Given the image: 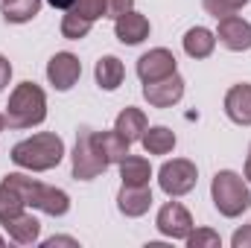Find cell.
Masks as SVG:
<instances>
[{
	"label": "cell",
	"instance_id": "obj_1",
	"mask_svg": "<svg viewBox=\"0 0 251 248\" xmlns=\"http://www.w3.org/2000/svg\"><path fill=\"white\" fill-rule=\"evenodd\" d=\"M62 158H64V140L53 131H38V134L12 146V161L24 170H32V173H47V170L59 167Z\"/></svg>",
	"mask_w": 251,
	"mask_h": 248
},
{
	"label": "cell",
	"instance_id": "obj_2",
	"mask_svg": "<svg viewBox=\"0 0 251 248\" xmlns=\"http://www.w3.org/2000/svg\"><path fill=\"white\" fill-rule=\"evenodd\" d=\"M47 120V94L35 82H21L9 94L6 125L9 128H32Z\"/></svg>",
	"mask_w": 251,
	"mask_h": 248
},
{
	"label": "cell",
	"instance_id": "obj_3",
	"mask_svg": "<svg viewBox=\"0 0 251 248\" xmlns=\"http://www.w3.org/2000/svg\"><path fill=\"white\" fill-rule=\"evenodd\" d=\"M210 198L216 204V210L228 219H237L240 213H246L251 207V190L243 175H237L234 170H219L210 181Z\"/></svg>",
	"mask_w": 251,
	"mask_h": 248
},
{
	"label": "cell",
	"instance_id": "obj_4",
	"mask_svg": "<svg viewBox=\"0 0 251 248\" xmlns=\"http://www.w3.org/2000/svg\"><path fill=\"white\" fill-rule=\"evenodd\" d=\"M70 158H73V178L76 181H91L108 170V161L97 146V131L88 125H82L76 131V146H73Z\"/></svg>",
	"mask_w": 251,
	"mask_h": 248
},
{
	"label": "cell",
	"instance_id": "obj_5",
	"mask_svg": "<svg viewBox=\"0 0 251 248\" xmlns=\"http://www.w3.org/2000/svg\"><path fill=\"white\" fill-rule=\"evenodd\" d=\"M199 181V170L196 164L187 158H173L167 161L161 170H158V184L161 190L170 196V198H178V196H187L190 190Z\"/></svg>",
	"mask_w": 251,
	"mask_h": 248
},
{
	"label": "cell",
	"instance_id": "obj_6",
	"mask_svg": "<svg viewBox=\"0 0 251 248\" xmlns=\"http://www.w3.org/2000/svg\"><path fill=\"white\" fill-rule=\"evenodd\" d=\"M158 231L170 240H187V234L196 228L193 225V216L181 201H167L161 210H158V219H155Z\"/></svg>",
	"mask_w": 251,
	"mask_h": 248
},
{
	"label": "cell",
	"instance_id": "obj_7",
	"mask_svg": "<svg viewBox=\"0 0 251 248\" xmlns=\"http://www.w3.org/2000/svg\"><path fill=\"white\" fill-rule=\"evenodd\" d=\"M143 97L152 108H173L184 97V79L178 73H173L158 82H143Z\"/></svg>",
	"mask_w": 251,
	"mask_h": 248
},
{
	"label": "cell",
	"instance_id": "obj_8",
	"mask_svg": "<svg viewBox=\"0 0 251 248\" xmlns=\"http://www.w3.org/2000/svg\"><path fill=\"white\" fill-rule=\"evenodd\" d=\"M216 38H219L222 47H228L231 53L251 50V24L246 18H240V15H225V18H219Z\"/></svg>",
	"mask_w": 251,
	"mask_h": 248
},
{
	"label": "cell",
	"instance_id": "obj_9",
	"mask_svg": "<svg viewBox=\"0 0 251 248\" xmlns=\"http://www.w3.org/2000/svg\"><path fill=\"white\" fill-rule=\"evenodd\" d=\"M82 76V62L73 53H56L47 62V79L56 91H70Z\"/></svg>",
	"mask_w": 251,
	"mask_h": 248
},
{
	"label": "cell",
	"instance_id": "obj_10",
	"mask_svg": "<svg viewBox=\"0 0 251 248\" xmlns=\"http://www.w3.org/2000/svg\"><path fill=\"white\" fill-rule=\"evenodd\" d=\"M173 73H176V56L167 47H155V50H149L137 59L140 82H158V79L173 76Z\"/></svg>",
	"mask_w": 251,
	"mask_h": 248
},
{
	"label": "cell",
	"instance_id": "obj_11",
	"mask_svg": "<svg viewBox=\"0 0 251 248\" xmlns=\"http://www.w3.org/2000/svg\"><path fill=\"white\" fill-rule=\"evenodd\" d=\"M29 207L47 213V216H64L70 210V196L59 190V187H50V184H35L32 190V198H29Z\"/></svg>",
	"mask_w": 251,
	"mask_h": 248
},
{
	"label": "cell",
	"instance_id": "obj_12",
	"mask_svg": "<svg viewBox=\"0 0 251 248\" xmlns=\"http://www.w3.org/2000/svg\"><path fill=\"white\" fill-rule=\"evenodd\" d=\"M0 225L6 228L9 240L18 243V246H32V243H38V237H41V222H38L32 213H26V210H21V213L3 219Z\"/></svg>",
	"mask_w": 251,
	"mask_h": 248
},
{
	"label": "cell",
	"instance_id": "obj_13",
	"mask_svg": "<svg viewBox=\"0 0 251 248\" xmlns=\"http://www.w3.org/2000/svg\"><path fill=\"white\" fill-rule=\"evenodd\" d=\"M152 207V190L149 184H123L120 187V193H117V210L123 213V216H131V219H137V216H143L146 210Z\"/></svg>",
	"mask_w": 251,
	"mask_h": 248
},
{
	"label": "cell",
	"instance_id": "obj_14",
	"mask_svg": "<svg viewBox=\"0 0 251 248\" xmlns=\"http://www.w3.org/2000/svg\"><path fill=\"white\" fill-rule=\"evenodd\" d=\"M149 21L140 15V12H126L120 15L117 21H114V35H117V41L120 44H128V47H134V44H143L146 38H149Z\"/></svg>",
	"mask_w": 251,
	"mask_h": 248
},
{
	"label": "cell",
	"instance_id": "obj_15",
	"mask_svg": "<svg viewBox=\"0 0 251 248\" xmlns=\"http://www.w3.org/2000/svg\"><path fill=\"white\" fill-rule=\"evenodd\" d=\"M225 114L237 125H251V85L240 82L225 94Z\"/></svg>",
	"mask_w": 251,
	"mask_h": 248
},
{
	"label": "cell",
	"instance_id": "obj_16",
	"mask_svg": "<svg viewBox=\"0 0 251 248\" xmlns=\"http://www.w3.org/2000/svg\"><path fill=\"white\" fill-rule=\"evenodd\" d=\"M216 50V32H210L207 26H193L184 32V53L190 59H207Z\"/></svg>",
	"mask_w": 251,
	"mask_h": 248
},
{
	"label": "cell",
	"instance_id": "obj_17",
	"mask_svg": "<svg viewBox=\"0 0 251 248\" xmlns=\"http://www.w3.org/2000/svg\"><path fill=\"white\" fill-rule=\"evenodd\" d=\"M140 143H143L146 155H170L176 149V131L167 128V125H152V128L143 131Z\"/></svg>",
	"mask_w": 251,
	"mask_h": 248
},
{
	"label": "cell",
	"instance_id": "obj_18",
	"mask_svg": "<svg viewBox=\"0 0 251 248\" xmlns=\"http://www.w3.org/2000/svg\"><path fill=\"white\" fill-rule=\"evenodd\" d=\"M94 76H97V85H100L102 91H117V88L123 85L126 67H123V62H120L117 56H102V59L97 62Z\"/></svg>",
	"mask_w": 251,
	"mask_h": 248
},
{
	"label": "cell",
	"instance_id": "obj_19",
	"mask_svg": "<svg viewBox=\"0 0 251 248\" xmlns=\"http://www.w3.org/2000/svg\"><path fill=\"white\" fill-rule=\"evenodd\" d=\"M114 128L123 134L128 143H137L140 137H143V131L149 128V123H146V114L140 111V108H123L120 114H117V123H114Z\"/></svg>",
	"mask_w": 251,
	"mask_h": 248
},
{
	"label": "cell",
	"instance_id": "obj_20",
	"mask_svg": "<svg viewBox=\"0 0 251 248\" xmlns=\"http://www.w3.org/2000/svg\"><path fill=\"white\" fill-rule=\"evenodd\" d=\"M97 146H100V152L105 155L108 164H120L126 155H128V146L131 143L126 140L117 128H111V131H97Z\"/></svg>",
	"mask_w": 251,
	"mask_h": 248
},
{
	"label": "cell",
	"instance_id": "obj_21",
	"mask_svg": "<svg viewBox=\"0 0 251 248\" xmlns=\"http://www.w3.org/2000/svg\"><path fill=\"white\" fill-rule=\"evenodd\" d=\"M120 178H123V184H149V178H152V167H149V161L146 158H140V155H126L123 161H120Z\"/></svg>",
	"mask_w": 251,
	"mask_h": 248
},
{
	"label": "cell",
	"instance_id": "obj_22",
	"mask_svg": "<svg viewBox=\"0 0 251 248\" xmlns=\"http://www.w3.org/2000/svg\"><path fill=\"white\" fill-rule=\"evenodd\" d=\"M3 3V18L9 24H26L41 12L44 0H0Z\"/></svg>",
	"mask_w": 251,
	"mask_h": 248
},
{
	"label": "cell",
	"instance_id": "obj_23",
	"mask_svg": "<svg viewBox=\"0 0 251 248\" xmlns=\"http://www.w3.org/2000/svg\"><path fill=\"white\" fill-rule=\"evenodd\" d=\"M91 26H94V21H88L85 15H79L76 9H67L62 18V35L67 41H82L88 32H91Z\"/></svg>",
	"mask_w": 251,
	"mask_h": 248
},
{
	"label": "cell",
	"instance_id": "obj_24",
	"mask_svg": "<svg viewBox=\"0 0 251 248\" xmlns=\"http://www.w3.org/2000/svg\"><path fill=\"white\" fill-rule=\"evenodd\" d=\"M24 207H26L24 196H21L18 190H12L9 184L0 181V222L9 219V216H15V213H21Z\"/></svg>",
	"mask_w": 251,
	"mask_h": 248
},
{
	"label": "cell",
	"instance_id": "obj_25",
	"mask_svg": "<svg viewBox=\"0 0 251 248\" xmlns=\"http://www.w3.org/2000/svg\"><path fill=\"white\" fill-rule=\"evenodd\" d=\"M246 3H249V0H201L204 12H207V15H213L216 21H219V18H225V15H237Z\"/></svg>",
	"mask_w": 251,
	"mask_h": 248
},
{
	"label": "cell",
	"instance_id": "obj_26",
	"mask_svg": "<svg viewBox=\"0 0 251 248\" xmlns=\"http://www.w3.org/2000/svg\"><path fill=\"white\" fill-rule=\"evenodd\" d=\"M187 246L190 248H219L222 246V240H219L216 231H210V228H199V231H190L187 234Z\"/></svg>",
	"mask_w": 251,
	"mask_h": 248
},
{
	"label": "cell",
	"instance_id": "obj_27",
	"mask_svg": "<svg viewBox=\"0 0 251 248\" xmlns=\"http://www.w3.org/2000/svg\"><path fill=\"white\" fill-rule=\"evenodd\" d=\"M73 9L79 15H85L88 21H97V18H105V0H76Z\"/></svg>",
	"mask_w": 251,
	"mask_h": 248
},
{
	"label": "cell",
	"instance_id": "obj_28",
	"mask_svg": "<svg viewBox=\"0 0 251 248\" xmlns=\"http://www.w3.org/2000/svg\"><path fill=\"white\" fill-rule=\"evenodd\" d=\"M134 9V0H105V18H120L126 12H131Z\"/></svg>",
	"mask_w": 251,
	"mask_h": 248
},
{
	"label": "cell",
	"instance_id": "obj_29",
	"mask_svg": "<svg viewBox=\"0 0 251 248\" xmlns=\"http://www.w3.org/2000/svg\"><path fill=\"white\" fill-rule=\"evenodd\" d=\"M231 246L234 248H251V225H246L243 231H237L231 237Z\"/></svg>",
	"mask_w": 251,
	"mask_h": 248
},
{
	"label": "cell",
	"instance_id": "obj_30",
	"mask_svg": "<svg viewBox=\"0 0 251 248\" xmlns=\"http://www.w3.org/2000/svg\"><path fill=\"white\" fill-rule=\"evenodd\" d=\"M9 79H12V64H9L6 56H0V91L9 85Z\"/></svg>",
	"mask_w": 251,
	"mask_h": 248
},
{
	"label": "cell",
	"instance_id": "obj_31",
	"mask_svg": "<svg viewBox=\"0 0 251 248\" xmlns=\"http://www.w3.org/2000/svg\"><path fill=\"white\" fill-rule=\"evenodd\" d=\"M44 246H47V248H56V246H79V243H76L73 237H53V240H47Z\"/></svg>",
	"mask_w": 251,
	"mask_h": 248
},
{
	"label": "cell",
	"instance_id": "obj_32",
	"mask_svg": "<svg viewBox=\"0 0 251 248\" xmlns=\"http://www.w3.org/2000/svg\"><path fill=\"white\" fill-rule=\"evenodd\" d=\"M47 3H50L53 9H62V12H67V9H73V3H76V0H47Z\"/></svg>",
	"mask_w": 251,
	"mask_h": 248
},
{
	"label": "cell",
	"instance_id": "obj_33",
	"mask_svg": "<svg viewBox=\"0 0 251 248\" xmlns=\"http://www.w3.org/2000/svg\"><path fill=\"white\" fill-rule=\"evenodd\" d=\"M246 181L251 184V146H249V158H246Z\"/></svg>",
	"mask_w": 251,
	"mask_h": 248
},
{
	"label": "cell",
	"instance_id": "obj_34",
	"mask_svg": "<svg viewBox=\"0 0 251 248\" xmlns=\"http://www.w3.org/2000/svg\"><path fill=\"white\" fill-rule=\"evenodd\" d=\"M0 246H3V237H0Z\"/></svg>",
	"mask_w": 251,
	"mask_h": 248
}]
</instances>
